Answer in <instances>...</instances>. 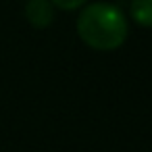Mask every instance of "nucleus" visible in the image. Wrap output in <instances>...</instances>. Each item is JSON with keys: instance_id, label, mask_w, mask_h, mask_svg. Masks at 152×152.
<instances>
[{"instance_id": "f257e3e1", "label": "nucleus", "mask_w": 152, "mask_h": 152, "mask_svg": "<svg viewBox=\"0 0 152 152\" xmlns=\"http://www.w3.org/2000/svg\"><path fill=\"white\" fill-rule=\"evenodd\" d=\"M77 34L92 50L110 52L125 44L129 25L119 7L108 2H92L83 7L77 17Z\"/></svg>"}, {"instance_id": "f03ea898", "label": "nucleus", "mask_w": 152, "mask_h": 152, "mask_svg": "<svg viewBox=\"0 0 152 152\" xmlns=\"http://www.w3.org/2000/svg\"><path fill=\"white\" fill-rule=\"evenodd\" d=\"M25 19L36 29H46L54 21V7L50 0H27L25 2Z\"/></svg>"}, {"instance_id": "7ed1b4c3", "label": "nucleus", "mask_w": 152, "mask_h": 152, "mask_svg": "<svg viewBox=\"0 0 152 152\" xmlns=\"http://www.w3.org/2000/svg\"><path fill=\"white\" fill-rule=\"evenodd\" d=\"M129 15L137 25L152 27V0H131Z\"/></svg>"}, {"instance_id": "20e7f679", "label": "nucleus", "mask_w": 152, "mask_h": 152, "mask_svg": "<svg viewBox=\"0 0 152 152\" xmlns=\"http://www.w3.org/2000/svg\"><path fill=\"white\" fill-rule=\"evenodd\" d=\"M88 0H50V4L61 9V11H75L79 7H83Z\"/></svg>"}]
</instances>
